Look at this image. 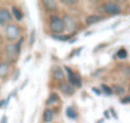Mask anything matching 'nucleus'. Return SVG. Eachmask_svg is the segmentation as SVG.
Listing matches in <instances>:
<instances>
[{
    "label": "nucleus",
    "instance_id": "1",
    "mask_svg": "<svg viewBox=\"0 0 130 123\" xmlns=\"http://www.w3.org/2000/svg\"><path fill=\"white\" fill-rule=\"evenodd\" d=\"M4 32H5L6 40L9 42H17L19 38H20V28H19L17 24L10 23V24L5 26Z\"/></svg>",
    "mask_w": 130,
    "mask_h": 123
},
{
    "label": "nucleus",
    "instance_id": "2",
    "mask_svg": "<svg viewBox=\"0 0 130 123\" xmlns=\"http://www.w3.org/2000/svg\"><path fill=\"white\" fill-rule=\"evenodd\" d=\"M49 29L54 33V34H61L63 31H64V27H63V22L59 17L57 15H52L49 18Z\"/></svg>",
    "mask_w": 130,
    "mask_h": 123
},
{
    "label": "nucleus",
    "instance_id": "3",
    "mask_svg": "<svg viewBox=\"0 0 130 123\" xmlns=\"http://www.w3.org/2000/svg\"><path fill=\"white\" fill-rule=\"evenodd\" d=\"M102 9L106 14L109 15H118L121 13V8L116 4V3H112V1H109V3H105L102 5Z\"/></svg>",
    "mask_w": 130,
    "mask_h": 123
},
{
    "label": "nucleus",
    "instance_id": "4",
    "mask_svg": "<svg viewBox=\"0 0 130 123\" xmlns=\"http://www.w3.org/2000/svg\"><path fill=\"white\" fill-rule=\"evenodd\" d=\"M64 70H66V72L68 75V84H71L72 86H77V88H80L82 85L81 79H80V76L77 74H75L70 67H64Z\"/></svg>",
    "mask_w": 130,
    "mask_h": 123
},
{
    "label": "nucleus",
    "instance_id": "5",
    "mask_svg": "<svg viewBox=\"0 0 130 123\" xmlns=\"http://www.w3.org/2000/svg\"><path fill=\"white\" fill-rule=\"evenodd\" d=\"M5 53H6V58H8V64H9V65H10V64H14V62L17 61L18 53H17V51H15L14 44H8V46L5 47Z\"/></svg>",
    "mask_w": 130,
    "mask_h": 123
},
{
    "label": "nucleus",
    "instance_id": "6",
    "mask_svg": "<svg viewBox=\"0 0 130 123\" xmlns=\"http://www.w3.org/2000/svg\"><path fill=\"white\" fill-rule=\"evenodd\" d=\"M11 19H13V17H11V14H10V11L8 9L0 8V26L5 27V26L10 24Z\"/></svg>",
    "mask_w": 130,
    "mask_h": 123
},
{
    "label": "nucleus",
    "instance_id": "7",
    "mask_svg": "<svg viewBox=\"0 0 130 123\" xmlns=\"http://www.w3.org/2000/svg\"><path fill=\"white\" fill-rule=\"evenodd\" d=\"M52 75H53V78L56 80H58V81H61V82L64 81V72H63V70L59 66H54L52 69Z\"/></svg>",
    "mask_w": 130,
    "mask_h": 123
},
{
    "label": "nucleus",
    "instance_id": "8",
    "mask_svg": "<svg viewBox=\"0 0 130 123\" xmlns=\"http://www.w3.org/2000/svg\"><path fill=\"white\" fill-rule=\"evenodd\" d=\"M59 89H61V91H62L63 94H66V95H72V94L75 93L73 86H72L71 84L66 82V81L59 82Z\"/></svg>",
    "mask_w": 130,
    "mask_h": 123
},
{
    "label": "nucleus",
    "instance_id": "9",
    "mask_svg": "<svg viewBox=\"0 0 130 123\" xmlns=\"http://www.w3.org/2000/svg\"><path fill=\"white\" fill-rule=\"evenodd\" d=\"M62 22H63V27H64L66 29H68V31H73V29H75V20H73L71 17L64 15L63 19H62Z\"/></svg>",
    "mask_w": 130,
    "mask_h": 123
},
{
    "label": "nucleus",
    "instance_id": "10",
    "mask_svg": "<svg viewBox=\"0 0 130 123\" xmlns=\"http://www.w3.org/2000/svg\"><path fill=\"white\" fill-rule=\"evenodd\" d=\"M9 71H10V65L8 62H5V61H1L0 62V78L1 79L6 78Z\"/></svg>",
    "mask_w": 130,
    "mask_h": 123
},
{
    "label": "nucleus",
    "instance_id": "11",
    "mask_svg": "<svg viewBox=\"0 0 130 123\" xmlns=\"http://www.w3.org/2000/svg\"><path fill=\"white\" fill-rule=\"evenodd\" d=\"M43 5L45 6V9L49 10V11H56V10L58 9V3H57V1L45 0V1H43Z\"/></svg>",
    "mask_w": 130,
    "mask_h": 123
},
{
    "label": "nucleus",
    "instance_id": "12",
    "mask_svg": "<svg viewBox=\"0 0 130 123\" xmlns=\"http://www.w3.org/2000/svg\"><path fill=\"white\" fill-rule=\"evenodd\" d=\"M11 13H13V18L14 19H17V20H22L23 19V13H22V10L19 9V8H17V6H11Z\"/></svg>",
    "mask_w": 130,
    "mask_h": 123
},
{
    "label": "nucleus",
    "instance_id": "13",
    "mask_svg": "<svg viewBox=\"0 0 130 123\" xmlns=\"http://www.w3.org/2000/svg\"><path fill=\"white\" fill-rule=\"evenodd\" d=\"M43 121L44 123H51L53 121V112L51 109H45L43 113Z\"/></svg>",
    "mask_w": 130,
    "mask_h": 123
},
{
    "label": "nucleus",
    "instance_id": "14",
    "mask_svg": "<svg viewBox=\"0 0 130 123\" xmlns=\"http://www.w3.org/2000/svg\"><path fill=\"white\" fill-rule=\"evenodd\" d=\"M100 20H101V17H99V15H90V17L86 18V24L87 26H92V24H95V23H97Z\"/></svg>",
    "mask_w": 130,
    "mask_h": 123
},
{
    "label": "nucleus",
    "instance_id": "15",
    "mask_svg": "<svg viewBox=\"0 0 130 123\" xmlns=\"http://www.w3.org/2000/svg\"><path fill=\"white\" fill-rule=\"evenodd\" d=\"M66 116H67L70 119H76V118H77V113H76L75 109L71 108V107H68V108L66 109Z\"/></svg>",
    "mask_w": 130,
    "mask_h": 123
},
{
    "label": "nucleus",
    "instance_id": "16",
    "mask_svg": "<svg viewBox=\"0 0 130 123\" xmlns=\"http://www.w3.org/2000/svg\"><path fill=\"white\" fill-rule=\"evenodd\" d=\"M115 57H118L119 60H125V58L128 57V52H126V50H125V48L119 50V51H118V53L115 55Z\"/></svg>",
    "mask_w": 130,
    "mask_h": 123
},
{
    "label": "nucleus",
    "instance_id": "17",
    "mask_svg": "<svg viewBox=\"0 0 130 123\" xmlns=\"http://www.w3.org/2000/svg\"><path fill=\"white\" fill-rule=\"evenodd\" d=\"M57 102H58V95H57L56 93H52V94L49 95L48 100L45 102V104H47V105H51V104H53V103H57Z\"/></svg>",
    "mask_w": 130,
    "mask_h": 123
},
{
    "label": "nucleus",
    "instance_id": "18",
    "mask_svg": "<svg viewBox=\"0 0 130 123\" xmlns=\"http://www.w3.org/2000/svg\"><path fill=\"white\" fill-rule=\"evenodd\" d=\"M52 38L54 40H58V41H62V42H67L70 40V36H61V34H53Z\"/></svg>",
    "mask_w": 130,
    "mask_h": 123
},
{
    "label": "nucleus",
    "instance_id": "19",
    "mask_svg": "<svg viewBox=\"0 0 130 123\" xmlns=\"http://www.w3.org/2000/svg\"><path fill=\"white\" fill-rule=\"evenodd\" d=\"M61 3L64 4V5H68V6H75V5H77V1H71V0H62Z\"/></svg>",
    "mask_w": 130,
    "mask_h": 123
},
{
    "label": "nucleus",
    "instance_id": "20",
    "mask_svg": "<svg viewBox=\"0 0 130 123\" xmlns=\"http://www.w3.org/2000/svg\"><path fill=\"white\" fill-rule=\"evenodd\" d=\"M101 88H102L104 93H106L107 95H111V94H112V90H111L109 86H106V85H101Z\"/></svg>",
    "mask_w": 130,
    "mask_h": 123
},
{
    "label": "nucleus",
    "instance_id": "21",
    "mask_svg": "<svg viewBox=\"0 0 130 123\" xmlns=\"http://www.w3.org/2000/svg\"><path fill=\"white\" fill-rule=\"evenodd\" d=\"M115 91H116V94L123 95V94L125 93V89H124V88H121V86H116V88H115Z\"/></svg>",
    "mask_w": 130,
    "mask_h": 123
},
{
    "label": "nucleus",
    "instance_id": "22",
    "mask_svg": "<svg viewBox=\"0 0 130 123\" xmlns=\"http://www.w3.org/2000/svg\"><path fill=\"white\" fill-rule=\"evenodd\" d=\"M121 103H123V104H128V103H130V96H125L124 99H121Z\"/></svg>",
    "mask_w": 130,
    "mask_h": 123
},
{
    "label": "nucleus",
    "instance_id": "23",
    "mask_svg": "<svg viewBox=\"0 0 130 123\" xmlns=\"http://www.w3.org/2000/svg\"><path fill=\"white\" fill-rule=\"evenodd\" d=\"M34 36H36V32H34V31H32V33H30V44H33V43H34Z\"/></svg>",
    "mask_w": 130,
    "mask_h": 123
},
{
    "label": "nucleus",
    "instance_id": "24",
    "mask_svg": "<svg viewBox=\"0 0 130 123\" xmlns=\"http://www.w3.org/2000/svg\"><path fill=\"white\" fill-rule=\"evenodd\" d=\"M92 91H93L95 94H97V95H100V94H101V90H100V89H97V88H92Z\"/></svg>",
    "mask_w": 130,
    "mask_h": 123
},
{
    "label": "nucleus",
    "instance_id": "25",
    "mask_svg": "<svg viewBox=\"0 0 130 123\" xmlns=\"http://www.w3.org/2000/svg\"><path fill=\"white\" fill-rule=\"evenodd\" d=\"M0 123H8V118H6V116H3V117H1Z\"/></svg>",
    "mask_w": 130,
    "mask_h": 123
},
{
    "label": "nucleus",
    "instance_id": "26",
    "mask_svg": "<svg viewBox=\"0 0 130 123\" xmlns=\"http://www.w3.org/2000/svg\"><path fill=\"white\" fill-rule=\"evenodd\" d=\"M4 104H6V100H3V102H0V108H1Z\"/></svg>",
    "mask_w": 130,
    "mask_h": 123
},
{
    "label": "nucleus",
    "instance_id": "27",
    "mask_svg": "<svg viewBox=\"0 0 130 123\" xmlns=\"http://www.w3.org/2000/svg\"><path fill=\"white\" fill-rule=\"evenodd\" d=\"M104 116H105V117H107V119L110 118V116H109V113H107V112H105V113H104Z\"/></svg>",
    "mask_w": 130,
    "mask_h": 123
},
{
    "label": "nucleus",
    "instance_id": "28",
    "mask_svg": "<svg viewBox=\"0 0 130 123\" xmlns=\"http://www.w3.org/2000/svg\"><path fill=\"white\" fill-rule=\"evenodd\" d=\"M3 41V37H1V34H0V42Z\"/></svg>",
    "mask_w": 130,
    "mask_h": 123
}]
</instances>
